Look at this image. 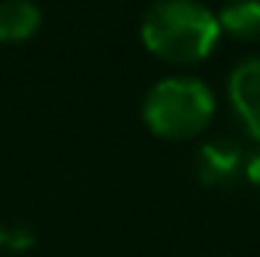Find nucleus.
Listing matches in <instances>:
<instances>
[{
  "mask_svg": "<svg viewBox=\"0 0 260 257\" xmlns=\"http://www.w3.org/2000/svg\"><path fill=\"white\" fill-rule=\"evenodd\" d=\"M139 37L167 64H197L218 46L221 24L200 0H154L142 15Z\"/></svg>",
  "mask_w": 260,
  "mask_h": 257,
  "instance_id": "nucleus-1",
  "label": "nucleus"
},
{
  "mask_svg": "<svg viewBox=\"0 0 260 257\" xmlns=\"http://www.w3.org/2000/svg\"><path fill=\"white\" fill-rule=\"evenodd\" d=\"M215 118V94L206 82L191 76H170L151 85L142 100V121L160 139L200 136Z\"/></svg>",
  "mask_w": 260,
  "mask_h": 257,
  "instance_id": "nucleus-2",
  "label": "nucleus"
},
{
  "mask_svg": "<svg viewBox=\"0 0 260 257\" xmlns=\"http://www.w3.org/2000/svg\"><path fill=\"white\" fill-rule=\"evenodd\" d=\"M227 94H230L233 112L242 121L245 133L260 142V55L242 61L230 73Z\"/></svg>",
  "mask_w": 260,
  "mask_h": 257,
  "instance_id": "nucleus-3",
  "label": "nucleus"
},
{
  "mask_svg": "<svg viewBox=\"0 0 260 257\" xmlns=\"http://www.w3.org/2000/svg\"><path fill=\"white\" fill-rule=\"evenodd\" d=\"M242 167H245L242 148L230 139H212L197 154V179L209 188H221V185L236 182Z\"/></svg>",
  "mask_w": 260,
  "mask_h": 257,
  "instance_id": "nucleus-4",
  "label": "nucleus"
},
{
  "mask_svg": "<svg viewBox=\"0 0 260 257\" xmlns=\"http://www.w3.org/2000/svg\"><path fill=\"white\" fill-rule=\"evenodd\" d=\"M40 6L34 0H0V43H24L40 30Z\"/></svg>",
  "mask_w": 260,
  "mask_h": 257,
  "instance_id": "nucleus-5",
  "label": "nucleus"
},
{
  "mask_svg": "<svg viewBox=\"0 0 260 257\" xmlns=\"http://www.w3.org/2000/svg\"><path fill=\"white\" fill-rule=\"evenodd\" d=\"M218 24L239 40H260V0H227L218 12Z\"/></svg>",
  "mask_w": 260,
  "mask_h": 257,
  "instance_id": "nucleus-6",
  "label": "nucleus"
},
{
  "mask_svg": "<svg viewBox=\"0 0 260 257\" xmlns=\"http://www.w3.org/2000/svg\"><path fill=\"white\" fill-rule=\"evenodd\" d=\"M34 245V233L27 227H15V230H6V248L12 251H24Z\"/></svg>",
  "mask_w": 260,
  "mask_h": 257,
  "instance_id": "nucleus-7",
  "label": "nucleus"
},
{
  "mask_svg": "<svg viewBox=\"0 0 260 257\" xmlns=\"http://www.w3.org/2000/svg\"><path fill=\"white\" fill-rule=\"evenodd\" d=\"M3 251H6V230L0 227V254H3Z\"/></svg>",
  "mask_w": 260,
  "mask_h": 257,
  "instance_id": "nucleus-8",
  "label": "nucleus"
}]
</instances>
